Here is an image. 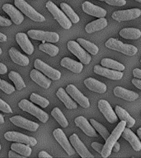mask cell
<instances>
[{
  "mask_svg": "<svg viewBox=\"0 0 141 158\" xmlns=\"http://www.w3.org/2000/svg\"><path fill=\"white\" fill-rule=\"evenodd\" d=\"M74 123L76 124L77 127H79L82 129L86 135L89 137H96V129L93 128V126L89 123L88 120L86 118H84L83 116H79L75 118Z\"/></svg>",
  "mask_w": 141,
  "mask_h": 158,
  "instance_id": "e0dca14e",
  "label": "cell"
},
{
  "mask_svg": "<svg viewBox=\"0 0 141 158\" xmlns=\"http://www.w3.org/2000/svg\"><path fill=\"white\" fill-rule=\"evenodd\" d=\"M94 73L109 79H111V80H121L123 77L122 71H117V70H114V69L112 70V69L106 68V67L100 66V65H95Z\"/></svg>",
  "mask_w": 141,
  "mask_h": 158,
  "instance_id": "5bb4252c",
  "label": "cell"
},
{
  "mask_svg": "<svg viewBox=\"0 0 141 158\" xmlns=\"http://www.w3.org/2000/svg\"><path fill=\"white\" fill-rule=\"evenodd\" d=\"M11 149L23 156H29L32 154V148H30L29 145H27L24 143H12L11 145Z\"/></svg>",
  "mask_w": 141,
  "mask_h": 158,
  "instance_id": "4dcf8cb0",
  "label": "cell"
},
{
  "mask_svg": "<svg viewBox=\"0 0 141 158\" xmlns=\"http://www.w3.org/2000/svg\"><path fill=\"white\" fill-rule=\"evenodd\" d=\"M114 95L119 98H121L127 101H135L139 98V94L133 91H130L127 89L121 87V86H116L114 89Z\"/></svg>",
  "mask_w": 141,
  "mask_h": 158,
  "instance_id": "cb8c5ba5",
  "label": "cell"
},
{
  "mask_svg": "<svg viewBox=\"0 0 141 158\" xmlns=\"http://www.w3.org/2000/svg\"><path fill=\"white\" fill-rule=\"evenodd\" d=\"M19 108L22 109V110L28 112L29 114L34 115L35 117H36L40 121H41L42 123H46L47 120L49 119V115L48 114L45 113V111L38 108L37 106L30 102L26 99H22V101L18 103Z\"/></svg>",
  "mask_w": 141,
  "mask_h": 158,
  "instance_id": "277c9868",
  "label": "cell"
},
{
  "mask_svg": "<svg viewBox=\"0 0 141 158\" xmlns=\"http://www.w3.org/2000/svg\"><path fill=\"white\" fill-rule=\"evenodd\" d=\"M89 122H90V123H91L92 125L93 126V128L96 129V131H97V132H98V133L101 134V137L103 138L104 140L106 141V139L108 138V137L110 134H109L108 130L106 129V127H104L102 124H101L100 123H98L97 121L95 120V119H93V118H91Z\"/></svg>",
  "mask_w": 141,
  "mask_h": 158,
  "instance_id": "74e56055",
  "label": "cell"
},
{
  "mask_svg": "<svg viewBox=\"0 0 141 158\" xmlns=\"http://www.w3.org/2000/svg\"><path fill=\"white\" fill-rule=\"evenodd\" d=\"M135 1H137L139 2H141V0H135Z\"/></svg>",
  "mask_w": 141,
  "mask_h": 158,
  "instance_id": "9f6ffc18",
  "label": "cell"
},
{
  "mask_svg": "<svg viewBox=\"0 0 141 158\" xmlns=\"http://www.w3.org/2000/svg\"><path fill=\"white\" fill-rule=\"evenodd\" d=\"M56 96L64 104L66 108L69 109V110H73V109H77V107H78L76 102L72 100L66 90H64V88H62V87L59 88V90L56 92Z\"/></svg>",
  "mask_w": 141,
  "mask_h": 158,
  "instance_id": "484cf974",
  "label": "cell"
},
{
  "mask_svg": "<svg viewBox=\"0 0 141 158\" xmlns=\"http://www.w3.org/2000/svg\"><path fill=\"white\" fill-rule=\"evenodd\" d=\"M132 83L135 85V86L137 87V88L140 89L141 90V79H139V78H134L132 79Z\"/></svg>",
  "mask_w": 141,
  "mask_h": 158,
  "instance_id": "bcb514c9",
  "label": "cell"
},
{
  "mask_svg": "<svg viewBox=\"0 0 141 158\" xmlns=\"http://www.w3.org/2000/svg\"><path fill=\"white\" fill-rule=\"evenodd\" d=\"M39 49L45 52V53H46L51 57L56 56L59 52V49L58 47L54 45V44H49V43H42L41 44L39 45Z\"/></svg>",
  "mask_w": 141,
  "mask_h": 158,
  "instance_id": "8d00e7d4",
  "label": "cell"
},
{
  "mask_svg": "<svg viewBox=\"0 0 141 158\" xmlns=\"http://www.w3.org/2000/svg\"><path fill=\"white\" fill-rule=\"evenodd\" d=\"M137 135H138V137L139 138V139L141 141V128H138V130H137Z\"/></svg>",
  "mask_w": 141,
  "mask_h": 158,
  "instance_id": "f5cc1de1",
  "label": "cell"
},
{
  "mask_svg": "<svg viewBox=\"0 0 141 158\" xmlns=\"http://www.w3.org/2000/svg\"><path fill=\"white\" fill-rule=\"evenodd\" d=\"M7 72V68L6 65L0 63V74H5Z\"/></svg>",
  "mask_w": 141,
  "mask_h": 158,
  "instance_id": "c3c4849f",
  "label": "cell"
},
{
  "mask_svg": "<svg viewBox=\"0 0 141 158\" xmlns=\"http://www.w3.org/2000/svg\"><path fill=\"white\" fill-rule=\"evenodd\" d=\"M99 1H105V0H99Z\"/></svg>",
  "mask_w": 141,
  "mask_h": 158,
  "instance_id": "6f0895ef",
  "label": "cell"
},
{
  "mask_svg": "<svg viewBox=\"0 0 141 158\" xmlns=\"http://www.w3.org/2000/svg\"><path fill=\"white\" fill-rule=\"evenodd\" d=\"M77 42H78L83 49H85L88 53H90V54H93V55H96V54L98 53V47L96 46L95 44H93V43H92V42L88 41V40H86L83 39V38H79V39H77Z\"/></svg>",
  "mask_w": 141,
  "mask_h": 158,
  "instance_id": "d6a6232c",
  "label": "cell"
},
{
  "mask_svg": "<svg viewBox=\"0 0 141 158\" xmlns=\"http://www.w3.org/2000/svg\"><path fill=\"white\" fill-rule=\"evenodd\" d=\"M8 157L10 158H13V157H19V158H23L25 157V156H23L20 155L19 153H16V152H14V151L11 150L9 152V153H8Z\"/></svg>",
  "mask_w": 141,
  "mask_h": 158,
  "instance_id": "f6af8a7d",
  "label": "cell"
},
{
  "mask_svg": "<svg viewBox=\"0 0 141 158\" xmlns=\"http://www.w3.org/2000/svg\"><path fill=\"white\" fill-rule=\"evenodd\" d=\"M60 65L65 69H69L73 73H80L83 69L82 63L75 61L69 57H65L64 59H62L61 62H60Z\"/></svg>",
  "mask_w": 141,
  "mask_h": 158,
  "instance_id": "d4e9b609",
  "label": "cell"
},
{
  "mask_svg": "<svg viewBox=\"0 0 141 158\" xmlns=\"http://www.w3.org/2000/svg\"><path fill=\"white\" fill-rule=\"evenodd\" d=\"M0 110L5 113H12V108L7 105L4 101H2V99H0Z\"/></svg>",
  "mask_w": 141,
  "mask_h": 158,
  "instance_id": "60d3db41",
  "label": "cell"
},
{
  "mask_svg": "<svg viewBox=\"0 0 141 158\" xmlns=\"http://www.w3.org/2000/svg\"><path fill=\"white\" fill-rule=\"evenodd\" d=\"M120 149H121V145H120V143L116 142V144L114 145L113 148H112V150H113L115 152H118L119 151H120Z\"/></svg>",
  "mask_w": 141,
  "mask_h": 158,
  "instance_id": "f907efd6",
  "label": "cell"
},
{
  "mask_svg": "<svg viewBox=\"0 0 141 158\" xmlns=\"http://www.w3.org/2000/svg\"><path fill=\"white\" fill-rule=\"evenodd\" d=\"M4 138L7 141H12V142H17V143H24V144L32 146V147L37 144V140L36 138L25 135V134L20 133L18 132H14V131L7 132L4 134Z\"/></svg>",
  "mask_w": 141,
  "mask_h": 158,
  "instance_id": "ba28073f",
  "label": "cell"
},
{
  "mask_svg": "<svg viewBox=\"0 0 141 158\" xmlns=\"http://www.w3.org/2000/svg\"><path fill=\"white\" fill-rule=\"evenodd\" d=\"M133 75L135 77L139 79H141V69H135L133 70Z\"/></svg>",
  "mask_w": 141,
  "mask_h": 158,
  "instance_id": "7dc6e473",
  "label": "cell"
},
{
  "mask_svg": "<svg viewBox=\"0 0 141 158\" xmlns=\"http://www.w3.org/2000/svg\"><path fill=\"white\" fill-rule=\"evenodd\" d=\"M115 112H116V115L118 116V118L121 120H125L126 122V126L128 128H132L135 123V119L132 118L126 110L121 108V106H116L115 107Z\"/></svg>",
  "mask_w": 141,
  "mask_h": 158,
  "instance_id": "f1b7e54d",
  "label": "cell"
},
{
  "mask_svg": "<svg viewBox=\"0 0 141 158\" xmlns=\"http://www.w3.org/2000/svg\"><path fill=\"white\" fill-rule=\"evenodd\" d=\"M10 121L12 122L14 125L18 126L20 128H25L27 130L35 132L39 128V124L33 121L28 120L27 118H23L22 116L16 115L10 118Z\"/></svg>",
  "mask_w": 141,
  "mask_h": 158,
  "instance_id": "2e32d148",
  "label": "cell"
},
{
  "mask_svg": "<svg viewBox=\"0 0 141 158\" xmlns=\"http://www.w3.org/2000/svg\"><path fill=\"white\" fill-rule=\"evenodd\" d=\"M105 2L111 6H119V7L126 4V0H105Z\"/></svg>",
  "mask_w": 141,
  "mask_h": 158,
  "instance_id": "b9f144b4",
  "label": "cell"
},
{
  "mask_svg": "<svg viewBox=\"0 0 141 158\" xmlns=\"http://www.w3.org/2000/svg\"><path fill=\"white\" fill-rule=\"evenodd\" d=\"M2 49H1V48H0V55H1V54H2Z\"/></svg>",
  "mask_w": 141,
  "mask_h": 158,
  "instance_id": "11a10c76",
  "label": "cell"
},
{
  "mask_svg": "<svg viewBox=\"0 0 141 158\" xmlns=\"http://www.w3.org/2000/svg\"><path fill=\"white\" fill-rule=\"evenodd\" d=\"M8 77H9L10 80L13 81L17 90H22V89L26 87L25 81H23V79L22 78V77L20 76L19 73H17L14 71L10 72L9 74H8Z\"/></svg>",
  "mask_w": 141,
  "mask_h": 158,
  "instance_id": "d590c367",
  "label": "cell"
},
{
  "mask_svg": "<svg viewBox=\"0 0 141 158\" xmlns=\"http://www.w3.org/2000/svg\"><path fill=\"white\" fill-rule=\"evenodd\" d=\"M60 7H61L62 11L66 14L67 17L71 21L72 23H78L79 22V20H80L79 17L75 13V12L69 4H67L65 2H61Z\"/></svg>",
  "mask_w": 141,
  "mask_h": 158,
  "instance_id": "1f68e13d",
  "label": "cell"
},
{
  "mask_svg": "<svg viewBox=\"0 0 141 158\" xmlns=\"http://www.w3.org/2000/svg\"><path fill=\"white\" fill-rule=\"evenodd\" d=\"M68 49L81 61L82 64H88L91 62V55L83 49V47L77 41L70 40L68 42Z\"/></svg>",
  "mask_w": 141,
  "mask_h": 158,
  "instance_id": "52a82bcc",
  "label": "cell"
},
{
  "mask_svg": "<svg viewBox=\"0 0 141 158\" xmlns=\"http://www.w3.org/2000/svg\"><path fill=\"white\" fill-rule=\"evenodd\" d=\"M7 41V36L6 35L2 34L0 32V42H5Z\"/></svg>",
  "mask_w": 141,
  "mask_h": 158,
  "instance_id": "816d5d0a",
  "label": "cell"
},
{
  "mask_svg": "<svg viewBox=\"0 0 141 158\" xmlns=\"http://www.w3.org/2000/svg\"><path fill=\"white\" fill-rule=\"evenodd\" d=\"M140 62H141V59H140Z\"/></svg>",
  "mask_w": 141,
  "mask_h": 158,
  "instance_id": "94428289",
  "label": "cell"
},
{
  "mask_svg": "<svg viewBox=\"0 0 141 158\" xmlns=\"http://www.w3.org/2000/svg\"><path fill=\"white\" fill-rule=\"evenodd\" d=\"M103 144L101 143H96V142H93L92 143V148H93L94 150L96 151L99 154H101V152H102V148H103Z\"/></svg>",
  "mask_w": 141,
  "mask_h": 158,
  "instance_id": "7bdbcfd3",
  "label": "cell"
},
{
  "mask_svg": "<svg viewBox=\"0 0 141 158\" xmlns=\"http://www.w3.org/2000/svg\"><path fill=\"white\" fill-rule=\"evenodd\" d=\"M51 115L55 118V120L63 127V128H67L69 125V122L64 115V114L62 113L61 110L58 107H55L52 110Z\"/></svg>",
  "mask_w": 141,
  "mask_h": 158,
  "instance_id": "e575fe53",
  "label": "cell"
},
{
  "mask_svg": "<svg viewBox=\"0 0 141 158\" xmlns=\"http://www.w3.org/2000/svg\"><path fill=\"white\" fill-rule=\"evenodd\" d=\"M0 89L6 94H11L15 91L14 86L5 80H1L0 81Z\"/></svg>",
  "mask_w": 141,
  "mask_h": 158,
  "instance_id": "ab89813d",
  "label": "cell"
},
{
  "mask_svg": "<svg viewBox=\"0 0 141 158\" xmlns=\"http://www.w3.org/2000/svg\"><path fill=\"white\" fill-rule=\"evenodd\" d=\"M105 46L107 47L108 49L121 52L122 54L129 55V56H133L138 52V49L135 46H134L132 44H124L118 40L114 39V38H110L108 40H106L105 43Z\"/></svg>",
  "mask_w": 141,
  "mask_h": 158,
  "instance_id": "7a4b0ae2",
  "label": "cell"
},
{
  "mask_svg": "<svg viewBox=\"0 0 141 158\" xmlns=\"http://www.w3.org/2000/svg\"><path fill=\"white\" fill-rule=\"evenodd\" d=\"M98 109L109 123H113L117 121L118 117L116 115V112L112 110L108 101H106V100H100L98 101Z\"/></svg>",
  "mask_w": 141,
  "mask_h": 158,
  "instance_id": "9a60e30c",
  "label": "cell"
},
{
  "mask_svg": "<svg viewBox=\"0 0 141 158\" xmlns=\"http://www.w3.org/2000/svg\"><path fill=\"white\" fill-rule=\"evenodd\" d=\"M126 127V122L125 120H121L118 123V125L116 126L115 129L112 131V133L109 135L108 138L106 140V143L104 144L103 148H102V152H101V156L104 158L108 157L109 156L111 155V151L113 148L114 145L118 141L122 133H123L124 128Z\"/></svg>",
  "mask_w": 141,
  "mask_h": 158,
  "instance_id": "6da1fadb",
  "label": "cell"
},
{
  "mask_svg": "<svg viewBox=\"0 0 141 158\" xmlns=\"http://www.w3.org/2000/svg\"><path fill=\"white\" fill-rule=\"evenodd\" d=\"M14 4L22 13H24L27 17H29L30 19H32V21L39 22L45 21V18L44 16L40 14L39 12L36 11L25 0H14Z\"/></svg>",
  "mask_w": 141,
  "mask_h": 158,
  "instance_id": "5b68a950",
  "label": "cell"
},
{
  "mask_svg": "<svg viewBox=\"0 0 141 158\" xmlns=\"http://www.w3.org/2000/svg\"><path fill=\"white\" fill-rule=\"evenodd\" d=\"M11 25H12V21H10L0 15V26L1 27H9Z\"/></svg>",
  "mask_w": 141,
  "mask_h": 158,
  "instance_id": "ee69618b",
  "label": "cell"
},
{
  "mask_svg": "<svg viewBox=\"0 0 141 158\" xmlns=\"http://www.w3.org/2000/svg\"><path fill=\"white\" fill-rule=\"evenodd\" d=\"M122 137H123L126 141H128L130 144L131 145L132 148L136 152L141 150V141L139 138L133 133V131L130 130V128H125L122 133Z\"/></svg>",
  "mask_w": 141,
  "mask_h": 158,
  "instance_id": "ffe728a7",
  "label": "cell"
},
{
  "mask_svg": "<svg viewBox=\"0 0 141 158\" xmlns=\"http://www.w3.org/2000/svg\"><path fill=\"white\" fill-rule=\"evenodd\" d=\"M30 77L33 81L37 83L39 86L45 89L49 88V86L51 85V80L50 78H47L46 77L42 74V73L36 69H33L30 73Z\"/></svg>",
  "mask_w": 141,
  "mask_h": 158,
  "instance_id": "7402d4cb",
  "label": "cell"
},
{
  "mask_svg": "<svg viewBox=\"0 0 141 158\" xmlns=\"http://www.w3.org/2000/svg\"><path fill=\"white\" fill-rule=\"evenodd\" d=\"M1 80H2V79H1V78H0V81H1Z\"/></svg>",
  "mask_w": 141,
  "mask_h": 158,
  "instance_id": "91938a15",
  "label": "cell"
},
{
  "mask_svg": "<svg viewBox=\"0 0 141 158\" xmlns=\"http://www.w3.org/2000/svg\"><path fill=\"white\" fill-rule=\"evenodd\" d=\"M120 35L127 40H137L141 37V31L137 28H124L120 31Z\"/></svg>",
  "mask_w": 141,
  "mask_h": 158,
  "instance_id": "f546056e",
  "label": "cell"
},
{
  "mask_svg": "<svg viewBox=\"0 0 141 158\" xmlns=\"http://www.w3.org/2000/svg\"><path fill=\"white\" fill-rule=\"evenodd\" d=\"M0 151H1V145H0Z\"/></svg>",
  "mask_w": 141,
  "mask_h": 158,
  "instance_id": "680465c9",
  "label": "cell"
},
{
  "mask_svg": "<svg viewBox=\"0 0 141 158\" xmlns=\"http://www.w3.org/2000/svg\"><path fill=\"white\" fill-rule=\"evenodd\" d=\"M106 27H107V20L104 17H100L98 20H95L87 25L85 27V31L88 33H93L104 29Z\"/></svg>",
  "mask_w": 141,
  "mask_h": 158,
  "instance_id": "83f0119b",
  "label": "cell"
},
{
  "mask_svg": "<svg viewBox=\"0 0 141 158\" xmlns=\"http://www.w3.org/2000/svg\"><path fill=\"white\" fill-rule=\"evenodd\" d=\"M27 35L32 40L48 41L49 43H56L59 40V35L55 32L43 31L39 30H30L27 32Z\"/></svg>",
  "mask_w": 141,
  "mask_h": 158,
  "instance_id": "8992f818",
  "label": "cell"
},
{
  "mask_svg": "<svg viewBox=\"0 0 141 158\" xmlns=\"http://www.w3.org/2000/svg\"><path fill=\"white\" fill-rule=\"evenodd\" d=\"M2 10L10 17L12 22L16 25H20L24 21V17L19 10H17L12 4L6 3L2 6Z\"/></svg>",
  "mask_w": 141,
  "mask_h": 158,
  "instance_id": "ac0fdd59",
  "label": "cell"
},
{
  "mask_svg": "<svg viewBox=\"0 0 141 158\" xmlns=\"http://www.w3.org/2000/svg\"><path fill=\"white\" fill-rule=\"evenodd\" d=\"M38 156L39 157H47V158H52V156H50L49 154L46 152H45V151H41V152L38 154Z\"/></svg>",
  "mask_w": 141,
  "mask_h": 158,
  "instance_id": "681fc988",
  "label": "cell"
},
{
  "mask_svg": "<svg viewBox=\"0 0 141 158\" xmlns=\"http://www.w3.org/2000/svg\"><path fill=\"white\" fill-rule=\"evenodd\" d=\"M82 8L85 13L96 17H105L106 15V11L101 7L92 4L90 2H84L82 5Z\"/></svg>",
  "mask_w": 141,
  "mask_h": 158,
  "instance_id": "d6986e66",
  "label": "cell"
},
{
  "mask_svg": "<svg viewBox=\"0 0 141 158\" xmlns=\"http://www.w3.org/2000/svg\"><path fill=\"white\" fill-rule=\"evenodd\" d=\"M9 55L12 60L15 64H18L20 66H27L29 64V59L26 55L21 54L17 49L12 47L9 49Z\"/></svg>",
  "mask_w": 141,
  "mask_h": 158,
  "instance_id": "4316f807",
  "label": "cell"
},
{
  "mask_svg": "<svg viewBox=\"0 0 141 158\" xmlns=\"http://www.w3.org/2000/svg\"><path fill=\"white\" fill-rule=\"evenodd\" d=\"M45 7L49 12L52 14L54 18L59 22V24L64 29H69L72 27V22L66 16L62 10H60L54 2L51 1H48L45 4Z\"/></svg>",
  "mask_w": 141,
  "mask_h": 158,
  "instance_id": "3957f363",
  "label": "cell"
},
{
  "mask_svg": "<svg viewBox=\"0 0 141 158\" xmlns=\"http://www.w3.org/2000/svg\"><path fill=\"white\" fill-rule=\"evenodd\" d=\"M53 135L54 138L56 139L58 143L61 145V147L64 149V151L68 153V155L73 156L75 153V149L73 148V146L70 143L69 140L67 138L65 133L63 132L62 129L60 128H56L55 130L53 132Z\"/></svg>",
  "mask_w": 141,
  "mask_h": 158,
  "instance_id": "7c38bea8",
  "label": "cell"
},
{
  "mask_svg": "<svg viewBox=\"0 0 141 158\" xmlns=\"http://www.w3.org/2000/svg\"><path fill=\"white\" fill-rule=\"evenodd\" d=\"M16 40L25 53H27V54H33L34 47L32 45V42L28 39V35L26 33H22V32L17 33L16 35Z\"/></svg>",
  "mask_w": 141,
  "mask_h": 158,
  "instance_id": "44dd1931",
  "label": "cell"
},
{
  "mask_svg": "<svg viewBox=\"0 0 141 158\" xmlns=\"http://www.w3.org/2000/svg\"><path fill=\"white\" fill-rule=\"evenodd\" d=\"M30 100L33 102V103L36 104L38 106H41L43 108H45L49 105V101L47 99L42 97L40 95L36 93H32L30 96Z\"/></svg>",
  "mask_w": 141,
  "mask_h": 158,
  "instance_id": "f35d334b",
  "label": "cell"
},
{
  "mask_svg": "<svg viewBox=\"0 0 141 158\" xmlns=\"http://www.w3.org/2000/svg\"><path fill=\"white\" fill-rule=\"evenodd\" d=\"M34 67L37 70H39L52 80H59L61 77V73L59 70L53 69L52 67L49 66L48 64L41 61V59H36L34 63Z\"/></svg>",
  "mask_w": 141,
  "mask_h": 158,
  "instance_id": "9c48e42d",
  "label": "cell"
},
{
  "mask_svg": "<svg viewBox=\"0 0 141 158\" xmlns=\"http://www.w3.org/2000/svg\"><path fill=\"white\" fill-rule=\"evenodd\" d=\"M101 66L106 67V68H108V69H114V70H117V71H123V70H125V66H124L123 64L111 59L106 58V59H101Z\"/></svg>",
  "mask_w": 141,
  "mask_h": 158,
  "instance_id": "836d02e7",
  "label": "cell"
},
{
  "mask_svg": "<svg viewBox=\"0 0 141 158\" xmlns=\"http://www.w3.org/2000/svg\"><path fill=\"white\" fill-rule=\"evenodd\" d=\"M141 10L139 8H132L128 10H121V11H116L112 13L111 17L114 20L117 22H122V21H130L135 18L140 17Z\"/></svg>",
  "mask_w": 141,
  "mask_h": 158,
  "instance_id": "30bf717a",
  "label": "cell"
},
{
  "mask_svg": "<svg viewBox=\"0 0 141 158\" xmlns=\"http://www.w3.org/2000/svg\"><path fill=\"white\" fill-rule=\"evenodd\" d=\"M84 84L90 91L96 92V93H105L107 90V86H106V84L97 81L96 79H94L92 77L85 79Z\"/></svg>",
  "mask_w": 141,
  "mask_h": 158,
  "instance_id": "603a6c76",
  "label": "cell"
},
{
  "mask_svg": "<svg viewBox=\"0 0 141 158\" xmlns=\"http://www.w3.org/2000/svg\"><path fill=\"white\" fill-rule=\"evenodd\" d=\"M4 123V118H3V116L0 114V123Z\"/></svg>",
  "mask_w": 141,
  "mask_h": 158,
  "instance_id": "db71d44e",
  "label": "cell"
},
{
  "mask_svg": "<svg viewBox=\"0 0 141 158\" xmlns=\"http://www.w3.org/2000/svg\"><path fill=\"white\" fill-rule=\"evenodd\" d=\"M69 142L73 146V148L75 149L77 152L79 153V155L83 158H88V157H93V155H92L91 153L89 152L88 148L85 147L83 143H82L79 136L74 133L69 137Z\"/></svg>",
  "mask_w": 141,
  "mask_h": 158,
  "instance_id": "4fadbf2b",
  "label": "cell"
},
{
  "mask_svg": "<svg viewBox=\"0 0 141 158\" xmlns=\"http://www.w3.org/2000/svg\"><path fill=\"white\" fill-rule=\"evenodd\" d=\"M66 91L68 92L69 96L76 101L77 103H79L83 108H88L90 106V102L88 99L77 88L76 86L73 84H69L66 87Z\"/></svg>",
  "mask_w": 141,
  "mask_h": 158,
  "instance_id": "8fae6325",
  "label": "cell"
}]
</instances>
